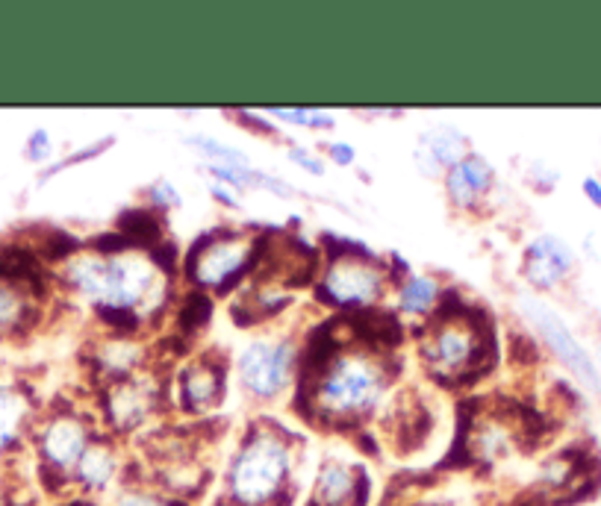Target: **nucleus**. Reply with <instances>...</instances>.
<instances>
[{
	"instance_id": "11",
	"label": "nucleus",
	"mask_w": 601,
	"mask_h": 506,
	"mask_svg": "<svg viewBox=\"0 0 601 506\" xmlns=\"http://www.w3.org/2000/svg\"><path fill=\"white\" fill-rule=\"evenodd\" d=\"M519 309H522V315L531 321V327L543 336L548 351L557 356L584 386H590V389L599 392V368H596L593 356L584 351V345L572 336V330L566 327V321H563L551 306L543 304L540 298H534V295H522V298H519Z\"/></svg>"
},
{
	"instance_id": "6",
	"label": "nucleus",
	"mask_w": 601,
	"mask_h": 506,
	"mask_svg": "<svg viewBox=\"0 0 601 506\" xmlns=\"http://www.w3.org/2000/svg\"><path fill=\"white\" fill-rule=\"evenodd\" d=\"M263 236L248 227H216L192 242L183 256V280L192 292L227 295L242 289L260 259Z\"/></svg>"
},
{
	"instance_id": "13",
	"label": "nucleus",
	"mask_w": 601,
	"mask_h": 506,
	"mask_svg": "<svg viewBox=\"0 0 601 506\" xmlns=\"http://www.w3.org/2000/svg\"><path fill=\"white\" fill-rule=\"evenodd\" d=\"M42 315L39 286L18 271H0V339L27 333Z\"/></svg>"
},
{
	"instance_id": "4",
	"label": "nucleus",
	"mask_w": 601,
	"mask_h": 506,
	"mask_svg": "<svg viewBox=\"0 0 601 506\" xmlns=\"http://www.w3.org/2000/svg\"><path fill=\"white\" fill-rule=\"evenodd\" d=\"M295 436L277 421H251L227 465L224 495L230 506H277L295 477Z\"/></svg>"
},
{
	"instance_id": "10",
	"label": "nucleus",
	"mask_w": 601,
	"mask_h": 506,
	"mask_svg": "<svg viewBox=\"0 0 601 506\" xmlns=\"http://www.w3.org/2000/svg\"><path fill=\"white\" fill-rule=\"evenodd\" d=\"M230 365L219 354H195L180 362V368L171 377V401L183 412V415H195L204 418L210 412H216L227 398V386H230Z\"/></svg>"
},
{
	"instance_id": "27",
	"label": "nucleus",
	"mask_w": 601,
	"mask_h": 506,
	"mask_svg": "<svg viewBox=\"0 0 601 506\" xmlns=\"http://www.w3.org/2000/svg\"><path fill=\"white\" fill-rule=\"evenodd\" d=\"M118 506H171L168 498L157 492H145V489H127L118 495Z\"/></svg>"
},
{
	"instance_id": "18",
	"label": "nucleus",
	"mask_w": 601,
	"mask_h": 506,
	"mask_svg": "<svg viewBox=\"0 0 601 506\" xmlns=\"http://www.w3.org/2000/svg\"><path fill=\"white\" fill-rule=\"evenodd\" d=\"M398 315L416 318L419 324L428 321L445 298V286L439 283L434 274H419V271H404L392 289Z\"/></svg>"
},
{
	"instance_id": "12",
	"label": "nucleus",
	"mask_w": 601,
	"mask_h": 506,
	"mask_svg": "<svg viewBox=\"0 0 601 506\" xmlns=\"http://www.w3.org/2000/svg\"><path fill=\"white\" fill-rule=\"evenodd\" d=\"M89 368H92L98 386H107V383H115V380L133 377L139 371H148L151 368V351H148L142 336L104 330L92 342Z\"/></svg>"
},
{
	"instance_id": "29",
	"label": "nucleus",
	"mask_w": 601,
	"mask_h": 506,
	"mask_svg": "<svg viewBox=\"0 0 601 506\" xmlns=\"http://www.w3.org/2000/svg\"><path fill=\"white\" fill-rule=\"evenodd\" d=\"M233 118H242L239 124L242 127H248L251 133H274V121H266L263 115H257V112H245V109H236V112H230Z\"/></svg>"
},
{
	"instance_id": "32",
	"label": "nucleus",
	"mask_w": 601,
	"mask_h": 506,
	"mask_svg": "<svg viewBox=\"0 0 601 506\" xmlns=\"http://www.w3.org/2000/svg\"><path fill=\"white\" fill-rule=\"evenodd\" d=\"M0 506H9V498H6V492H3V486H0Z\"/></svg>"
},
{
	"instance_id": "19",
	"label": "nucleus",
	"mask_w": 601,
	"mask_h": 506,
	"mask_svg": "<svg viewBox=\"0 0 601 506\" xmlns=\"http://www.w3.org/2000/svg\"><path fill=\"white\" fill-rule=\"evenodd\" d=\"M118 468H121V456H118L115 436L112 433H98L92 439V445L86 448L83 459H80V465L74 471V480L89 492H101L115 480Z\"/></svg>"
},
{
	"instance_id": "8",
	"label": "nucleus",
	"mask_w": 601,
	"mask_h": 506,
	"mask_svg": "<svg viewBox=\"0 0 601 506\" xmlns=\"http://www.w3.org/2000/svg\"><path fill=\"white\" fill-rule=\"evenodd\" d=\"M168 401V389L165 383L154 374V368L139 371L133 377L115 380L98 389V409H101V421L107 427V433L118 436H130L142 427H148L160 409Z\"/></svg>"
},
{
	"instance_id": "16",
	"label": "nucleus",
	"mask_w": 601,
	"mask_h": 506,
	"mask_svg": "<svg viewBox=\"0 0 601 506\" xmlns=\"http://www.w3.org/2000/svg\"><path fill=\"white\" fill-rule=\"evenodd\" d=\"M469 136L460 133L454 124H437V127H428L419 142H416V151L413 159L419 165V171L425 177H439L454 168L463 156H469Z\"/></svg>"
},
{
	"instance_id": "31",
	"label": "nucleus",
	"mask_w": 601,
	"mask_h": 506,
	"mask_svg": "<svg viewBox=\"0 0 601 506\" xmlns=\"http://www.w3.org/2000/svg\"><path fill=\"white\" fill-rule=\"evenodd\" d=\"M581 189H584V198L593 203L596 209H601V180H596V177H587V180L581 183Z\"/></svg>"
},
{
	"instance_id": "17",
	"label": "nucleus",
	"mask_w": 601,
	"mask_h": 506,
	"mask_svg": "<svg viewBox=\"0 0 601 506\" xmlns=\"http://www.w3.org/2000/svg\"><path fill=\"white\" fill-rule=\"evenodd\" d=\"M363 501H366V474L345 459H325L316 474L313 504L360 506Z\"/></svg>"
},
{
	"instance_id": "20",
	"label": "nucleus",
	"mask_w": 601,
	"mask_h": 506,
	"mask_svg": "<svg viewBox=\"0 0 601 506\" xmlns=\"http://www.w3.org/2000/svg\"><path fill=\"white\" fill-rule=\"evenodd\" d=\"M36 404L18 383H0V456L9 454L33 424Z\"/></svg>"
},
{
	"instance_id": "1",
	"label": "nucleus",
	"mask_w": 601,
	"mask_h": 506,
	"mask_svg": "<svg viewBox=\"0 0 601 506\" xmlns=\"http://www.w3.org/2000/svg\"><path fill=\"white\" fill-rule=\"evenodd\" d=\"M59 283L86 304L112 333L142 336L171 301V271L160 248L115 236L65 253Z\"/></svg>"
},
{
	"instance_id": "25",
	"label": "nucleus",
	"mask_w": 601,
	"mask_h": 506,
	"mask_svg": "<svg viewBox=\"0 0 601 506\" xmlns=\"http://www.w3.org/2000/svg\"><path fill=\"white\" fill-rule=\"evenodd\" d=\"M148 209H154L157 215H165L168 209H174V206H180V195H177V189L168 183V180H157V183H151V189H148Z\"/></svg>"
},
{
	"instance_id": "2",
	"label": "nucleus",
	"mask_w": 601,
	"mask_h": 506,
	"mask_svg": "<svg viewBox=\"0 0 601 506\" xmlns=\"http://www.w3.org/2000/svg\"><path fill=\"white\" fill-rule=\"evenodd\" d=\"M398 374L392 348H381L360 333H325L319 348L301 351L295 383L298 412L322 427H357L389 398Z\"/></svg>"
},
{
	"instance_id": "3",
	"label": "nucleus",
	"mask_w": 601,
	"mask_h": 506,
	"mask_svg": "<svg viewBox=\"0 0 601 506\" xmlns=\"http://www.w3.org/2000/svg\"><path fill=\"white\" fill-rule=\"evenodd\" d=\"M492 318L454 295H445L439 309L419 324L416 356L422 371L439 386H463L487 374L492 365Z\"/></svg>"
},
{
	"instance_id": "7",
	"label": "nucleus",
	"mask_w": 601,
	"mask_h": 506,
	"mask_svg": "<svg viewBox=\"0 0 601 506\" xmlns=\"http://www.w3.org/2000/svg\"><path fill=\"white\" fill-rule=\"evenodd\" d=\"M301 351L304 345H298L286 333L251 336L233 359V371L242 392L260 404H272L277 398H283L298 383Z\"/></svg>"
},
{
	"instance_id": "24",
	"label": "nucleus",
	"mask_w": 601,
	"mask_h": 506,
	"mask_svg": "<svg viewBox=\"0 0 601 506\" xmlns=\"http://www.w3.org/2000/svg\"><path fill=\"white\" fill-rule=\"evenodd\" d=\"M289 162H295V165H301L307 174H313V177H325V171H328V159H325V153H316L310 151V148H304V145H289Z\"/></svg>"
},
{
	"instance_id": "26",
	"label": "nucleus",
	"mask_w": 601,
	"mask_h": 506,
	"mask_svg": "<svg viewBox=\"0 0 601 506\" xmlns=\"http://www.w3.org/2000/svg\"><path fill=\"white\" fill-rule=\"evenodd\" d=\"M51 153H54V145H51V133L48 130H33L30 133V139H27V148H24V156L30 159V162H45V159H51Z\"/></svg>"
},
{
	"instance_id": "5",
	"label": "nucleus",
	"mask_w": 601,
	"mask_h": 506,
	"mask_svg": "<svg viewBox=\"0 0 601 506\" xmlns=\"http://www.w3.org/2000/svg\"><path fill=\"white\" fill-rule=\"evenodd\" d=\"M398 283L395 265L381 259L378 253L366 251L363 245L339 242L330 248L325 262L319 265L313 292L316 301L333 312L360 315L375 312L392 295Z\"/></svg>"
},
{
	"instance_id": "22",
	"label": "nucleus",
	"mask_w": 601,
	"mask_h": 506,
	"mask_svg": "<svg viewBox=\"0 0 601 506\" xmlns=\"http://www.w3.org/2000/svg\"><path fill=\"white\" fill-rule=\"evenodd\" d=\"M266 118L292 124V127H304V130H333L336 118L325 109H307V106H274L266 112Z\"/></svg>"
},
{
	"instance_id": "23",
	"label": "nucleus",
	"mask_w": 601,
	"mask_h": 506,
	"mask_svg": "<svg viewBox=\"0 0 601 506\" xmlns=\"http://www.w3.org/2000/svg\"><path fill=\"white\" fill-rule=\"evenodd\" d=\"M210 315H213V298L210 295H201V292H192L180 301L177 309V318H180V327L192 336L198 333L204 324H210Z\"/></svg>"
},
{
	"instance_id": "14",
	"label": "nucleus",
	"mask_w": 601,
	"mask_h": 506,
	"mask_svg": "<svg viewBox=\"0 0 601 506\" xmlns=\"http://www.w3.org/2000/svg\"><path fill=\"white\" fill-rule=\"evenodd\" d=\"M575 268V253L560 239L543 233L528 242L525 256H522V274L534 292H551L557 289Z\"/></svg>"
},
{
	"instance_id": "28",
	"label": "nucleus",
	"mask_w": 601,
	"mask_h": 506,
	"mask_svg": "<svg viewBox=\"0 0 601 506\" xmlns=\"http://www.w3.org/2000/svg\"><path fill=\"white\" fill-rule=\"evenodd\" d=\"M325 159L333 162V165H342V168H348V165H354V162H357V151H354L348 142H328V148H325Z\"/></svg>"
},
{
	"instance_id": "21",
	"label": "nucleus",
	"mask_w": 601,
	"mask_h": 506,
	"mask_svg": "<svg viewBox=\"0 0 601 506\" xmlns=\"http://www.w3.org/2000/svg\"><path fill=\"white\" fill-rule=\"evenodd\" d=\"M186 145H189L192 151L201 153V156L207 159V165H251L248 153L233 148V145H224L216 136H207V133H192V136H186Z\"/></svg>"
},
{
	"instance_id": "15",
	"label": "nucleus",
	"mask_w": 601,
	"mask_h": 506,
	"mask_svg": "<svg viewBox=\"0 0 601 506\" xmlns=\"http://www.w3.org/2000/svg\"><path fill=\"white\" fill-rule=\"evenodd\" d=\"M492 186H495V168H492L490 159H484L481 153L463 156L454 168H448L442 174L445 198L460 212L481 209L484 201L490 198Z\"/></svg>"
},
{
	"instance_id": "30",
	"label": "nucleus",
	"mask_w": 601,
	"mask_h": 506,
	"mask_svg": "<svg viewBox=\"0 0 601 506\" xmlns=\"http://www.w3.org/2000/svg\"><path fill=\"white\" fill-rule=\"evenodd\" d=\"M239 192H233V189H227V186H219V183H213V198L219 203H224L227 209H239V198H236Z\"/></svg>"
},
{
	"instance_id": "9",
	"label": "nucleus",
	"mask_w": 601,
	"mask_h": 506,
	"mask_svg": "<svg viewBox=\"0 0 601 506\" xmlns=\"http://www.w3.org/2000/svg\"><path fill=\"white\" fill-rule=\"evenodd\" d=\"M95 424L80 406H59L36 424V454L56 477H74L86 448L95 439Z\"/></svg>"
}]
</instances>
